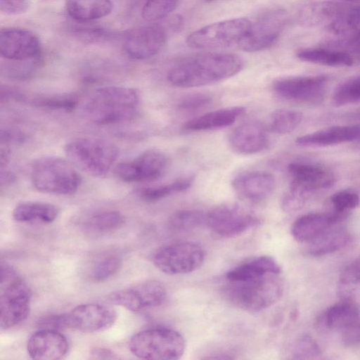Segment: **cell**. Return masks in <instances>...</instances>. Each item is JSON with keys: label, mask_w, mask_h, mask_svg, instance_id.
<instances>
[{"label": "cell", "mask_w": 360, "mask_h": 360, "mask_svg": "<svg viewBox=\"0 0 360 360\" xmlns=\"http://www.w3.org/2000/svg\"><path fill=\"white\" fill-rule=\"evenodd\" d=\"M139 103V94L133 88L105 86L94 91L86 102L84 111L96 124H113L135 118Z\"/></svg>", "instance_id": "cell-2"}, {"label": "cell", "mask_w": 360, "mask_h": 360, "mask_svg": "<svg viewBox=\"0 0 360 360\" xmlns=\"http://www.w3.org/2000/svg\"><path fill=\"white\" fill-rule=\"evenodd\" d=\"M1 143H23L27 139V135L21 130L15 128H1Z\"/></svg>", "instance_id": "cell-49"}, {"label": "cell", "mask_w": 360, "mask_h": 360, "mask_svg": "<svg viewBox=\"0 0 360 360\" xmlns=\"http://www.w3.org/2000/svg\"><path fill=\"white\" fill-rule=\"evenodd\" d=\"M166 38L167 33L162 26L158 24L142 25L126 34L123 48L129 57L145 60L155 56L161 50Z\"/></svg>", "instance_id": "cell-16"}, {"label": "cell", "mask_w": 360, "mask_h": 360, "mask_svg": "<svg viewBox=\"0 0 360 360\" xmlns=\"http://www.w3.org/2000/svg\"><path fill=\"white\" fill-rule=\"evenodd\" d=\"M58 214V208L52 204L42 202H25L15 207L13 217L20 222L49 224L56 219Z\"/></svg>", "instance_id": "cell-31"}, {"label": "cell", "mask_w": 360, "mask_h": 360, "mask_svg": "<svg viewBox=\"0 0 360 360\" xmlns=\"http://www.w3.org/2000/svg\"><path fill=\"white\" fill-rule=\"evenodd\" d=\"M359 310L349 301L338 302L328 308L323 316L324 326L331 330H347L357 323Z\"/></svg>", "instance_id": "cell-32"}, {"label": "cell", "mask_w": 360, "mask_h": 360, "mask_svg": "<svg viewBox=\"0 0 360 360\" xmlns=\"http://www.w3.org/2000/svg\"><path fill=\"white\" fill-rule=\"evenodd\" d=\"M332 98L336 106L360 102V76L349 78L340 83L335 88Z\"/></svg>", "instance_id": "cell-39"}, {"label": "cell", "mask_w": 360, "mask_h": 360, "mask_svg": "<svg viewBox=\"0 0 360 360\" xmlns=\"http://www.w3.org/2000/svg\"><path fill=\"white\" fill-rule=\"evenodd\" d=\"M30 0H0V10L6 15H19L30 8Z\"/></svg>", "instance_id": "cell-48"}, {"label": "cell", "mask_w": 360, "mask_h": 360, "mask_svg": "<svg viewBox=\"0 0 360 360\" xmlns=\"http://www.w3.org/2000/svg\"><path fill=\"white\" fill-rule=\"evenodd\" d=\"M302 114L297 110L278 109L269 117V128L278 134H286L293 131L301 123Z\"/></svg>", "instance_id": "cell-35"}, {"label": "cell", "mask_w": 360, "mask_h": 360, "mask_svg": "<svg viewBox=\"0 0 360 360\" xmlns=\"http://www.w3.org/2000/svg\"><path fill=\"white\" fill-rule=\"evenodd\" d=\"M360 139V125L332 126L300 136L295 142L304 147H324L351 142Z\"/></svg>", "instance_id": "cell-22"}, {"label": "cell", "mask_w": 360, "mask_h": 360, "mask_svg": "<svg viewBox=\"0 0 360 360\" xmlns=\"http://www.w3.org/2000/svg\"><path fill=\"white\" fill-rule=\"evenodd\" d=\"M124 222L123 215L117 211H103L91 215L85 222L90 231L107 233L120 229Z\"/></svg>", "instance_id": "cell-36"}, {"label": "cell", "mask_w": 360, "mask_h": 360, "mask_svg": "<svg viewBox=\"0 0 360 360\" xmlns=\"http://www.w3.org/2000/svg\"><path fill=\"white\" fill-rule=\"evenodd\" d=\"M281 268L278 262L267 255L259 256L238 265L225 276V280L241 281L267 274H281Z\"/></svg>", "instance_id": "cell-27"}, {"label": "cell", "mask_w": 360, "mask_h": 360, "mask_svg": "<svg viewBox=\"0 0 360 360\" xmlns=\"http://www.w3.org/2000/svg\"><path fill=\"white\" fill-rule=\"evenodd\" d=\"M91 359H114L117 356L113 351L110 349L96 347L91 351Z\"/></svg>", "instance_id": "cell-50"}, {"label": "cell", "mask_w": 360, "mask_h": 360, "mask_svg": "<svg viewBox=\"0 0 360 360\" xmlns=\"http://www.w3.org/2000/svg\"><path fill=\"white\" fill-rule=\"evenodd\" d=\"M346 213H308L294 221L291 234L298 242L310 243L330 227L340 222Z\"/></svg>", "instance_id": "cell-20"}, {"label": "cell", "mask_w": 360, "mask_h": 360, "mask_svg": "<svg viewBox=\"0 0 360 360\" xmlns=\"http://www.w3.org/2000/svg\"><path fill=\"white\" fill-rule=\"evenodd\" d=\"M330 202L335 211L346 213L347 211L355 208L359 203L357 193L350 191H341L330 197Z\"/></svg>", "instance_id": "cell-45"}, {"label": "cell", "mask_w": 360, "mask_h": 360, "mask_svg": "<svg viewBox=\"0 0 360 360\" xmlns=\"http://www.w3.org/2000/svg\"><path fill=\"white\" fill-rule=\"evenodd\" d=\"M245 111V108L242 106L218 109L193 118L183 127L191 131L221 129L231 125Z\"/></svg>", "instance_id": "cell-26"}, {"label": "cell", "mask_w": 360, "mask_h": 360, "mask_svg": "<svg viewBox=\"0 0 360 360\" xmlns=\"http://www.w3.org/2000/svg\"><path fill=\"white\" fill-rule=\"evenodd\" d=\"M1 286L0 326L2 329H8L27 318L32 292L18 276Z\"/></svg>", "instance_id": "cell-11"}, {"label": "cell", "mask_w": 360, "mask_h": 360, "mask_svg": "<svg viewBox=\"0 0 360 360\" xmlns=\"http://www.w3.org/2000/svg\"><path fill=\"white\" fill-rule=\"evenodd\" d=\"M5 68L8 77L24 79L31 77L41 62V56L25 60H9Z\"/></svg>", "instance_id": "cell-43"}, {"label": "cell", "mask_w": 360, "mask_h": 360, "mask_svg": "<svg viewBox=\"0 0 360 360\" xmlns=\"http://www.w3.org/2000/svg\"><path fill=\"white\" fill-rule=\"evenodd\" d=\"M168 167V159L164 153L156 149L145 150L130 161L122 162L115 168V174L121 181L145 182L161 177Z\"/></svg>", "instance_id": "cell-12"}, {"label": "cell", "mask_w": 360, "mask_h": 360, "mask_svg": "<svg viewBox=\"0 0 360 360\" xmlns=\"http://www.w3.org/2000/svg\"><path fill=\"white\" fill-rule=\"evenodd\" d=\"M179 0H146L142 10V18L147 22H156L167 17L175 10Z\"/></svg>", "instance_id": "cell-40"}, {"label": "cell", "mask_w": 360, "mask_h": 360, "mask_svg": "<svg viewBox=\"0 0 360 360\" xmlns=\"http://www.w3.org/2000/svg\"><path fill=\"white\" fill-rule=\"evenodd\" d=\"M0 179L1 186H8L15 181V176L6 168L1 169Z\"/></svg>", "instance_id": "cell-51"}, {"label": "cell", "mask_w": 360, "mask_h": 360, "mask_svg": "<svg viewBox=\"0 0 360 360\" xmlns=\"http://www.w3.org/2000/svg\"><path fill=\"white\" fill-rule=\"evenodd\" d=\"M345 1H359L360 0H345Z\"/></svg>", "instance_id": "cell-53"}, {"label": "cell", "mask_w": 360, "mask_h": 360, "mask_svg": "<svg viewBox=\"0 0 360 360\" xmlns=\"http://www.w3.org/2000/svg\"><path fill=\"white\" fill-rule=\"evenodd\" d=\"M251 23V20L247 18H236L214 22L192 32L186 37V43L190 48L200 50L238 46Z\"/></svg>", "instance_id": "cell-7"}, {"label": "cell", "mask_w": 360, "mask_h": 360, "mask_svg": "<svg viewBox=\"0 0 360 360\" xmlns=\"http://www.w3.org/2000/svg\"><path fill=\"white\" fill-rule=\"evenodd\" d=\"M205 252L202 247L192 242H181L166 245L155 252L154 265L169 275L191 273L203 263Z\"/></svg>", "instance_id": "cell-8"}, {"label": "cell", "mask_w": 360, "mask_h": 360, "mask_svg": "<svg viewBox=\"0 0 360 360\" xmlns=\"http://www.w3.org/2000/svg\"><path fill=\"white\" fill-rule=\"evenodd\" d=\"M296 56L302 61L329 67H348L354 63L349 53L330 47L303 49Z\"/></svg>", "instance_id": "cell-29"}, {"label": "cell", "mask_w": 360, "mask_h": 360, "mask_svg": "<svg viewBox=\"0 0 360 360\" xmlns=\"http://www.w3.org/2000/svg\"><path fill=\"white\" fill-rule=\"evenodd\" d=\"M235 192L242 198L254 203L266 199L276 186L273 174L264 171H250L241 173L231 182Z\"/></svg>", "instance_id": "cell-19"}, {"label": "cell", "mask_w": 360, "mask_h": 360, "mask_svg": "<svg viewBox=\"0 0 360 360\" xmlns=\"http://www.w3.org/2000/svg\"><path fill=\"white\" fill-rule=\"evenodd\" d=\"M281 274H267L241 281H226L228 300L243 310L256 312L276 303L283 292Z\"/></svg>", "instance_id": "cell-3"}, {"label": "cell", "mask_w": 360, "mask_h": 360, "mask_svg": "<svg viewBox=\"0 0 360 360\" xmlns=\"http://www.w3.org/2000/svg\"><path fill=\"white\" fill-rule=\"evenodd\" d=\"M347 7L331 1H316L309 4L300 11L299 22L306 27H326L335 21Z\"/></svg>", "instance_id": "cell-25"}, {"label": "cell", "mask_w": 360, "mask_h": 360, "mask_svg": "<svg viewBox=\"0 0 360 360\" xmlns=\"http://www.w3.org/2000/svg\"><path fill=\"white\" fill-rule=\"evenodd\" d=\"M243 60L236 54L202 53L175 64L168 72L167 79L178 87L203 86L234 76L243 69Z\"/></svg>", "instance_id": "cell-1"}, {"label": "cell", "mask_w": 360, "mask_h": 360, "mask_svg": "<svg viewBox=\"0 0 360 360\" xmlns=\"http://www.w3.org/2000/svg\"><path fill=\"white\" fill-rule=\"evenodd\" d=\"M205 1H214V0H205Z\"/></svg>", "instance_id": "cell-54"}, {"label": "cell", "mask_w": 360, "mask_h": 360, "mask_svg": "<svg viewBox=\"0 0 360 360\" xmlns=\"http://www.w3.org/2000/svg\"><path fill=\"white\" fill-rule=\"evenodd\" d=\"M69 161L77 168L93 176L105 175L117 160V147L98 138H78L64 148Z\"/></svg>", "instance_id": "cell-4"}, {"label": "cell", "mask_w": 360, "mask_h": 360, "mask_svg": "<svg viewBox=\"0 0 360 360\" xmlns=\"http://www.w3.org/2000/svg\"><path fill=\"white\" fill-rule=\"evenodd\" d=\"M339 281L342 285H356L360 283V257L342 269Z\"/></svg>", "instance_id": "cell-47"}, {"label": "cell", "mask_w": 360, "mask_h": 360, "mask_svg": "<svg viewBox=\"0 0 360 360\" xmlns=\"http://www.w3.org/2000/svg\"><path fill=\"white\" fill-rule=\"evenodd\" d=\"M129 348L136 357L148 360H176L186 349L184 337L167 328H150L132 336Z\"/></svg>", "instance_id": "cell-6"}, {"label": "cell", "mask_w": 360, "mask_h": 360, "mask_svg": "<svg viewBox=\"0 0 360 360\" xmlns=\"http://www.w3.org/2000/svg\"><path fill=\"white\" fill-rule=\"evenodd\" d=\"M6 97L40 108L66 112L74 110L79 101L78 96L75 93L30 95L10 88L6 90Z\"/></svg>", "instance_id": "cell-24"}, {"label": "cell", "mask_w": 360, "mask_h": 360, "mask_svg": "<svg viewBox=\"0 0 360 360\" xmlns=\"http://www.w3.org/2000/svg\"><path fill=\"white\" fill-rule=\"evenodd\" d=\"M229 142L237 152L251 155L265 150L269 145V137L260 122L251 121L235 128L230 135Z\"/></svg>", "instance_id": "cell-21"}, {"label": "cell", "mask_w": 360, "mask_h": 360, "mask_svg": "<svg viewBox=\"0 0 360 360\" xmlns=\"http://www.w3.org/2000/svg\"><path fill=\"white\" fill-rule=\"evenodd\" d=\"M65 8L74 20L89 22L108 15L113 4L111 0H67Z\"/></svg>", "instance_id": "cell-28"}, {"label": "cell", "mask_w": 360, "mask_h": 360, "mask_svg": "<svg viewBox=\"0 0 360 360\" xmlns=\"http://www.w3.org/2000/svg\"><path fill=\"white\" fill-rule=\"evenodd\" d=\"M167 296L165 285L155 280H149L110 293L111 303L138 312L162 305Z\"/></svg>", "instance_id": "cell-10"}, {"label": "cell", "mask_w": 360, "mask_h": 360, "mask_svg": "<svg viewBox=\"0 0 360 360\" xmlns=\"http://www.w3.org/2000/svg\"><path fill=\"white\" fill-rule=\"evenodd\" d=\"M312 193L302 186L292 183L281 201L282 209L287 212H295L305 205Z\"/></svg>", "instance_id": "cell-42"}, {"label": "cell", "mask_w": 360, "mask_h": 360, "mask_svg": "<svg viewBox=\"0 0 360 360\" xmlns=\"http://www.w3.org/2000/svg\"><path fill=\"white\" fill-rule=\"evenodd\" d=\"M79 22L81 24L70 27V33L74 38L82 43L94 44L105 41L110 39L115 34L105 27Z\"/></svg>", "instance_id": "cell-38"}, {"label": "cell", "mask_w": 360, "mask_h": 360, "mask_svg": "<svg viewBox=\"0 0 360 360\" xmlns=\"http://www.w3.org/2000/svg\"><path fill=\"white\" fill-rule=\"evenodd\" d=\"M193 182V177L181 178L167 184L141 188L137 191V195L146 202H155L188 190Z\"/></svg>", "instance_id": "cell-33"}, {"label": "cell", "mask_w": 360, "mask_h": 360, "mask_svg": "<svg viewBox=\"0 0 360 360\" xmlns=\"http://www.w3.org/2000/svg\"><path fill=\"white\" fill-rule=\"evenodd\" d=\"M211 101V98L207 94H194L184 98L179 102L178 108L181 110L193 112L207 107Z\"/></svg>", "instance_id": "cell-46"}, {"label": "cell", "mask_w": 360, "mask_h": 360, "mask_svg": "<svg viewBox=\"0 0 360 360\" xmlns=\"http://www.w3.org/2000/svg\"><path fill=\"white\" fill-rule=\"evenodd\" d=\"M288 171L295 183L311 193L320 189L329 188L334 182L333 173L323 166L292 162L288 167Z\"/></svg>", "instance_id": "cell-23"}, {"label": "cell", "mask_w": 360, "mask_h": 360, "mask_svg": "<svg viewBox=\"0 0 360 360\" xmlns=\"http://www.w3.org/2000/svg\"><path fill=\"white\" fill-rule=\"evenodd\" d=\"M283 10H273L264 14L251 25L238 44L244 51H263L273 46L278 39L285 22Z\"/></svg>", "instance_id": "cell-14"}, {"label": "cell", "mask_w": 360, "mask_h": 360, "mask_svg": "<svg viewBox=\"0 0 360 360\" xmlns=\"http://www.w3.org/2000/svg\"><path fill=\"white\" fill-rule=\"evenodd\" d=\"M326 28L338 38L360 32V6L346 8L340 16Z\"/></svg>", "instance_id": "cell-34"}, {"label": "cell", "mask_w": 360, "mask_h": 360, "mask_svg": "<svg viewBox=\"0 0 360 360\" xmlns=\"http://www.w3.org/2000/svg\"><path fill=\"white\" fill-rule=\"evenodd\" d=\"M69 349L66 338L58 330L40 328L33 333L27 344L29 356L35 360L63 359Z\"/></svg>", "instance_id": "cell-18"}, {"label": "cell", "mask_w": 360, "mask_h": 360, "mask_svg": "<svg viewBox=\"0 0 360 360\" xmlns=\"http://www.w3.org/2000/svg\"><path fill=\"white\" fill-rule=\"evenodd\" d=\"M121 266V259L115 255L103 257L93 266L90 276L96 282L103 281L115 274Z\"/></svg>", "instance_id": "cell-41"}, {"label": "cell", "mask_w": 360, "mask_h": 360, "mask_svg": "<svg viewBox=\"0 0 360 360\" xmlns=\"http://www.w3.org/2000/svg\"><path fill=\"white\" fill-rule=\"evenodd\" d=\"M351 240L349 232L343 228L330 227L309 243L308 252L312 256H323L344 248Z\"/></svg>", "instance_id": "cell-30"}, {"label": "cell", "mask_w": 360, "mask_h": 360, "mask_svg": "<svg viewBox=\"0 0 360 360\" xmlns=\"http://www.w3.org/2000/svg\"><path fill=\"white\" fill-rule=\"evenodd\" d=\"M258 219L250 211L237 205H221L206 213L205 225L216 236L232 238L257 224Z\"/></svg>", "instance_id": "cell-9"}, {"label": "cell", "mask_w": 360, "mask_h": 360, "mask_svg": "<svg viewBox=\"0 0 360 360\" xmlns=\"http://www.w3.org/2000/svg\"><path fill=\"white\" fill-rule=\"evenodd\" d=\"M328 84L325 76H288L276 79L274 91L288 100L316 103L324 97Z\"/></svg>", "instance_id": "cell-13"}, {"label": "cell", "mask_w": 360, "mask_h": 360, "mask_svg": "<svg viewBox=\"0 0 360 360\" xmlns=\"http://www.w3.org/2000/svg\"><path fill=\"white\" fill-rule=\"evenodd\" d=\"M321 354L319 345L309 335H303L296 342L292 351V358L309 359L317 357Z\"/></svg>", "instance_id": "cell-44"}, {"label": "cell", "mask_w": 360, "mask_h": 360, "mask_svg": "<svg viewBox=\"0 0 360 360\" xmlns=\"http://www.w3.org/2000/svg\"><path fill=\"white\" fill-rule=\"evenodd\" d=\"M10 160V153L7 148H1V155H0V166L1 169H3L6 167Z\"/></svg>", "instance_id": "cell-52"}, {"label": "cell", "mask_w": 360, "mask_h": 360, "mask_svg": "<svg viewBox=\"0 0 360 360\" xmlns=\"http://www.w3.org/2000/svg\"><path fill=\"white\" fill-rule=\"evenodd\" d=\"M30 176L36 189L49 194H73L81 184V176L73 165L56 157L36 160L32 165Z\"/></svg>", "instance_id": "cell-5"}, {"label": "cell", "mask_w": 360, "mask_h": 360, "mask_svg": "<svg viewBox=\"0 0 360 360\" xmlns=\"http://www.w3.org/2000/svg\"><path fill=\"white\" fill-rule=\"evenodd\" d=\"M41 44L32 31L5 27L0 31V53L8 60H25L41 56Z\"/></svg>", "instance_id": "cell-17"}, {"label": "cell", "mask_w": 360, "mask_h": 360, "mask_svg": "<svg viewBox=\"0 0 360 360\" xmlns=\"http://www.w3.org/2000/svg\"><path fill=\"white\" fill-rule=\"evenodd\" d=\"M117 317L116 311L109 305L82 304L66 313L67 327L82 333L101 332L112 327Z\"/></svg>", "instance_id": "cell-15"}, {"label": "cell", "mask_w": 360, "mask_h": 360, "mask_svg": "<svg viewBox=\"0 0 360 360\" xmlns=\"http://www.w3.org/2000/svg\"><path fill=\"white\" fill-rule=\"evenodd\" d=\"M206 213L200 210H184L177 211L169 218L168 226L174 232H184L205 225Z\"/></svg>", "instance_id": "cell-37"}]
</instances>
